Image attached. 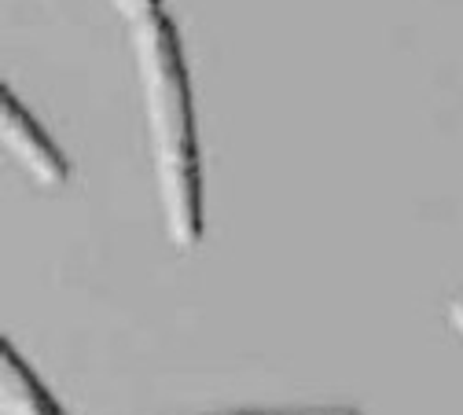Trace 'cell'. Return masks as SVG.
<instances>
[{
  "label": "cell",
  "instance_id": "6da1fadb",
  "mask_svg": "<svg viewBox=\"0 0 463 415\" xmlns=\"http://www.w3.org/2000/svg\"><path fill=\"white\" fill-rule=\"evenodd\" d=\"M137 74L144 89V114L155 158L158 203L165 217L169 243L177 250H195L203 243V162L195 133L192 78L184 63V44L169 15H155L133 26Z\"/></svg>",
  "mask_w": 463,
  "mask_h": 415
},
{
  "label": "cell",
  "instance_id": "7a4b0ae2",
  "mask_svg": "<svg viewBox=\"0 0 463 415\" xmlns=\"http://www.w3.org/2000/svg\"><path fill=\"white\" fill-rule=\"evenodd\" d=\"M0 133H5V147L8 155L33 176L44 188H63L71 165L63 158V151L52 144V137L41 129L37 118L15 99L12 89H5V103H0Z\"/></svg>",
  "mask_w": 463,
  "mask_h": 415
},
{
  "label": "cell",
  "instance_id": "3957f363",
  "mask_svg": "<svg viewBox=\"0 0 463 415\" xmlns=\"http://www.w3.org/2000/svg\"><path fill=\"white\" fill-rule=\"evenodd\" d=\"M0 404L5 415H67L12 342H0Z\"/></svg>",
  "mask_w": 463,
  "mask_h": 415
},
{
  "label": "cell",
  "instance_id": "277c9868",
  "mask_svg": "<svg viewBox=\"0 0 463 415\" xmlns=\"http://www.w3.org/2000/svg\"><path fill=\"white\" fill-rule=\"evenodd\" d=\"M213 415H361L345 404H302V408H236V411H213Z\"/></svg>",
  "mask_w": 463,
  "mask_h": 415
},
{
  "label": "cell",
  "instance_id": "5b68a950",
  "mask_svg": "<svg viewBox=\"0 0 463 415\" xmlns=\"http://www.w3.org/2000/svg\"><path fill=\"white\" fill-rule=\"evenodd\" d=\"M114 8H118L122 19H129V26H140L155 15H162V0H110Z\"/></svg>",
  "mask_w": 463,
  "mask_h": 415
},
{
  "label": "cell",
  "instance_id": "8992f818",
  "mask_svg": "<svg viewBox=\"0 0 463 415\" xmlns=\"http://www.w3.org/2000/svg\"><path fill=\"white\" fill-rule=\"evenodd\" d=\"M445 316H449V324H452V331L463 338V294H456V298L449 302V309H445Z\"/></svg>",
  "mask_w": 463,
  "mask_h": 415
}]
</instances>
